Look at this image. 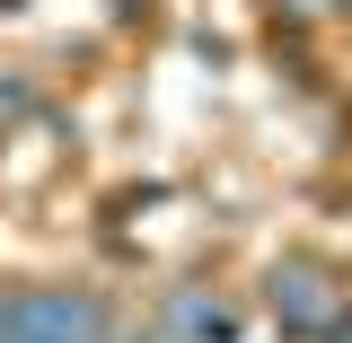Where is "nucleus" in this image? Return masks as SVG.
Returning <instances> with one entry per match:
<instances>
[{"instance_id":"f257e3e1","label":"nucleus","mask_w":352,"mask_h":343,"mask_svg":"<svg viewBox=\"0 0 352 343\" xmlns=\"http://www.w3.org/2000/svg\"><path fill=\"white\" fill-rule=\"evenodd\" d=\"M273 300L291 308V326H300V335H326V326L344 317V300L326 291V273H308V264H291V273L273 282Z\"/></svg>"}]
</instances>
